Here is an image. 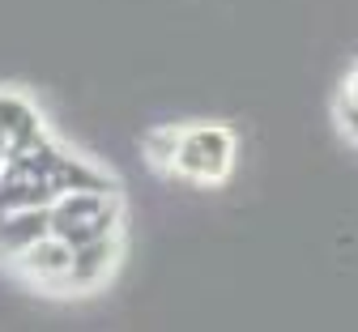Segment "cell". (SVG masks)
<instances>
[{"mask_svg":"<svg viewBox=\"0 0 358 332\" xmlns=\"http://www.w3.org/2000/svg\"><path fill=\"white\" fill-rule=\"evenodd\" d=\"M120 196L115 192H60L52 201V230L64 234L73 247L120 234Z\"/></svg>","mask_w":358,"mask_h":332,"instance_id":"6da1fadb","label":"cell"},{"mask_svg":"<svg viewBox=\"0 0 358 332\" xmlns=\"http://www.w3.org/2000/svg\"><path fill=\"white\" fill-rule=\"evenodd\" d=\"M235 166V132L222 124H192L179 140L175 175L188 183H222Z\"/></svg>","mask_w":358,"mask_h":332,"instance_id":"7a4b0ae2","label":"cell"},{"mask_svg":"<svg viewBox=\"0 0 358 332\" xmlns=\"http://www.w3.org/2000/svg\"><path fill=\"white\" fill-rule=\"evenodd\" d=\"M73 256H77V247L64 239V234L48 230V234H38L34 243H26L22 252H13L9 260H13V268H17L22 277L34 281V286L56 290V286H64V277H69V268H73Z\"/></svg>","mask_w":358,"mask_h":332,"instance_id":"3957f363","label":"cell"},{"mask_svg":"<svg viewBox=\"0 0 358 332\" xmlns=\"http://www.w3.org/2000/svg\"><path fill=\"white\" fill-rule=\"evenodd\" d=\"M120 260V234H107V239H94V243H81L77 256H73V268L64 277V290H99V281L111 277Z\"/></svg>","mask_w":358,"mask_h":332,"instance_id":"277c9868","label":"cell"},{"mask_svg":"<svg viewBox=\"0 0 358 332\" xmlns=\"http://www.w3.org/2000/svg\"><path fill=\"white\" fill-rule=\"evenodd\" d=\"M179 140H184V128H154L145 132L141 140V154L154 171H175V158H179Z\"/></svg>","mask_w":358,"mask_h":332,"instance_id":"5b68a950","label":"cell"},{"mask_svg":"<svg viewBox=\"0 0 358 332\" xmlns=\"http://www.w3.org/2000/svg\"><path fill=\"white\" fill-rule=\"evenodd\" d=\"M337 124H341V132H345L350 140H358V103L341 99V107H337Z\"/></svg>","mask_w":358,"mask_h":332,"instance_id":"8992f818","label":"cell"},{"mask_svg":"<svg viewBox=\"0 0 358 332\" xmlns=\"http://www.w3.org/2000/svg\"><path fill=\"white\" fill-rule=\"evenodd\" d=\"M345 99L358 103V73H350V81H345Z\"/></svg>","mask_w":358,"mask_h":332,"instance_id":"52a82bcc","label":"cell"}]
</instances>
